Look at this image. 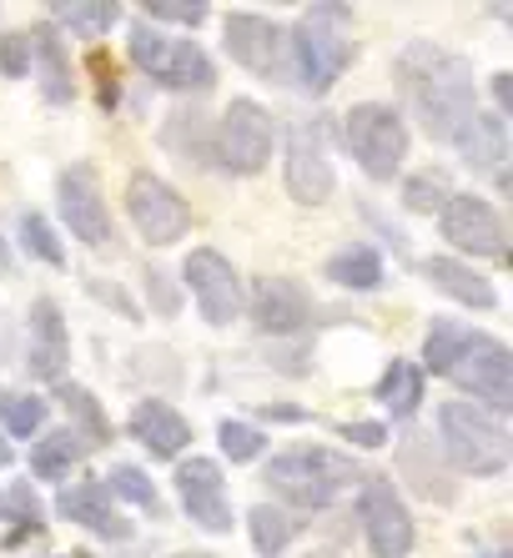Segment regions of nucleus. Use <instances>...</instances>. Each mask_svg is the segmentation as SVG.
<instances>
[{
    "label": "nucleus",
    "mask_w": 513,
    "mask_h": 558,
    "mask_svg": "<svg viewBox=\"0 0 513 558\" xmlns=\"http://www.w3.org/2000/svg\"><path fill=\"white\" fill-rule=\"evenodd\" d=\"M393 86H398L403 111L433 136V142H453L458 126L478 111V81L474 65L449 46L433 40H408L393 61Z\"/></svg>",
    "instance_id": "obj_1"
},
{
    "label": "nucleus",
    "mask_w": 513,
    "mask_h": 558,
    "mask_svg": "<svg viewBox=\"0 0 513 558\" xmlns=\"http://www.w3.org/2000/svg\"><path fill=\"white\" fill-rule=\"evenodd\" d=\"M423 363L433 377H449L463 392H474L468 403L488 408L493 417H503L513 408V352L493 332L438 317L423 338Z\"/></svg>",
    "instance_id": "obj_2"
},
{
    "label": "nucleus",
    "mask_w": 513,
    "mask_h": 558,
    "mask_svg": "<svg viewBox=\"0 0 513 558\" xmlns=\"http://www.w3.org/2000/svg\"><path fill=\"white\" fill-rule=\"evenodd\" d=\"M353 478H358L353 458L333 453V448H308V442L272 453L267 468H262L267 494L277 498V508H287V513H297V519L327 513V508L337 504V494L353 488Z\"/></svg>",
    "instance_id": "obj_3"
},
{
    "label": "nucleus",
    "mask_w": 513,
    "mask_h": 558,
    "mask_svg": "<svg viewBox=\"0 0 513 558\" xmlns=\"http://www.w3.org/2000/svg\"><path fill=\"white\" fill-rule=\"evenodd\" d=\"M347 21L353 11L347 5H312L293 31H287V71H297V86L308 96H327L337 81L353 71L358 61V46L347 36Z\"/></svg>",
    "instance_id": "obj_4"
},
{
    "label": "nucleus",
    "mask_w": 513,
    "mask_h": 558,
    "mask_svg": "<svg viewBox=\"0 0 513 558\" xmlns=\"http://www.w3.org/2000/svg\"><path fill=\"white\" fill-rule=\"evenodd\" d=\"M438 448H443V463L474 473V478H499L513 458L503 417H493L468 398H449L438 408Z\"/></svg>",
    "instance_id": "obj_5"
},
{
    "label": "nucleus",
    "mask_w": 513,
    "mask_h": 558,
    "mask_svg": "<svg viewBox=\"0 0 513 558\" xmlns=\"http://www.w3.org/2000/svg\"><path fill=\"white\" fill-rule=\"evenodd\" d=\"M272 146H277L272 111L252 96H237L212 126V167L227 177H256L272 161Z\"/></svg>",
    "instance_id": "obj_6"
},
{
    "label": "nucleus",
    "mask_w": 513,
    "mask_h": 558,
    "mask_svg": "<svg viewBox=\"0 0 513 558\" xmlns=\"http://www.w3.org/2000/svg\"><path fill=\"white\" fill-rule=\"evenodd\" d=\"M343 136H347L353 161L368 171L372 182H393L403 171V161H408V142H413L408 121H403V111H393V106H383V101L353 106L343 121Z\"/></svg>",
    "instance_id": "obj_7"
},
{
    "label": "nucleus",
    "mask_w": 513,
    "mask_h": 558,
    "mask_svg": "<svg viewBox=\"0 0 513 558\" xmlns=\"http://www.w3.org/2000/svg\"><path fill=\"white\" fill-rule=\"evenodd\" d=\"M438 232L449 242L453 252L474 262H503L509 257V221L503 211L488 202V196H474V192H453L449 207L438 211Z\"/></svg>",
    "instance_id": "obj_8"
},
{
    "label": "nucleus",
    "mask_w": 513,
    "mask_h": 558,
    "mask_svg": "<svg viewBox=\"0 0 513 558\" xmlns=\"http://www.w3.org/2000/svg\"><path fill=\"white\" fill-rule=\"evenodd\" d=\"M56 207H61L65 232L76 236L81 247L91 252H116V227H111V207L102 196V182H96V167L91 161H76L56 177Z\"/></svg>",
    "instance_id": "obj_9"
},
{
    "label": "nucleus",
    "mask_w": 513,
    "mask_h": 558,
    "mask_svg": "<svg viewBox=\"0 0 513 558\" xmlns=\"http://www.w3.org/2000/svg\"><path fill=\"white\" fill-rule=\"evenodd\" d=\"M358 523H362V544L372 558H408L413 554V513L403 504V494L393 488V478L368 473L358 488Z\"/></svg>",
    "instance_id": "obj_10"
},
{
    "label": "nucleus",
    "mask_w": 513,
    "mask_h": 558,
    "mask_svg": "<svg viewBox=\"0 0 513 558\" xmlns=\"http://www.w3.org/2000/svg\"><path fill=\"white\" fill-rule=\"evenodd\" d=\"M127 217L131 227L146 236V247H177L181 236L192 232V207L171 182L136 171L127 182Z\"/></svg>",
    "instance_id": "obj_11"
},
{
    "label": "nucleus",
    "mask_w": 513,
    "mask_h": 558,
    "mask_svg": "<svg viewBox=\"0 0 513 558\" xmlns=\"http://www.w3.org/2000/svg\"><path fill=\"white\" fill-rule=\"evenodd\" d=\"M283 182L297 207H322V202L337 192V171H333V156H327V131H322V121H297V126L287 131Z\"/></svg>",
    "instance_id": "obj_12"
},
{
    "label": "nucleus",
    "mask_w": 513,
    "mask_h": 558,
    "mask_svg": "<svg viewBox=\"0 0 513 558\" xmlns=\"http://www.w3.org/2000/svg\"><path fill=\"white\" fill-rule=\"evenodd\" d=\"M181 287L192 292L196 312H202L212 327H231L237 317H242V307H247L242 272H237L217 247H196L192 257L181 262Z\"/></svg>",
    "instance_id": "obj_13"
},
{
    "label": "nucleus",
    "mask_w": 513,
    "mask_h": 558,
    "mask_svg": "<svg viewBox=\"0 0 513 558\" xmlns=\"http://www.w3.org/2000/svg\"><path fill=\"white\" fill-rule=\"evenodd\" d=\"M222 46L227 56L242 71L262 81H287V36L283 26H272L267 15H252V11H231L227 15V31H222Z\"/></svg>",
    "instance_id": "obj_14"
},
{
    "label": "nucleus",
    "mask_w": 513,
    "mask_h": 558,
    "mask_svg": "<svg viewBox=\"0 0 513 558\" xmlns=\"http://www.w3.org/2000/svg\"><path fill=\"white\" fill-rule=\"evenodd\" d=\"M177 478V498L187 508V519L206 533H231L237 513H231V494H227V473H222L212 458H181V468L171 473Z\"/></svg>",
    "instance_id": "obj_15"
},
{
    "label": "nucleus",
    "mask_w": 513,
    "mask_h": 558,
    "mask_svg": "<svg viewBox=\"0 0 513 558\" xmlns=\"http://www.w3.org/2000/svg\"><path fill=\"white\" fill-rule=\"evenodd\" d=\"M242 312H252L256 332H267V338H297V332L312 327L318 302L293 277H262V282H252V302Z\"/></svg>",
    "instance_id": "obj_16"
},
{
    "label": "nucleus",
    "mask_w": 513,
    "mask_h": 558,
    "mask_svg": "<svg viewBox=\"0 0 513 558\" xmlns=\"http://www.w3.org/2000/svg\"><path fill=\"white\" fill-rule=\"evenodd\" d=\"M56 513L65 523H76V529L96 533L106 544H131L136 538V523L116 508V498L106 494L102 478H81V483H65L61 498H56Z\"/></svg>",
    "instance_id": "obj_17"
},
{
    "label": "nucleus",
    "mask_w": 513,
    "mask_h": 558,
    "mask_svg": "<svg viewBox=\"0 0 513 558\" xmlns=\"http://www.w3.org/2000/svg\"><path fill=\"white\" fill-rule=\"evenodd\" d=\"M71 363V327L56 298L31 302V342H26V373L36 383H61Z\"/></svg>",
    "instance_id": "obj_18"
},
{
    "label": "nucleus",
    "mask_w": 513,
    "mask_h": 558,
    "mask_svg": "<svg viewBox=\"0 0 513 558\" xmlns=\"http://www.w3.org/2000/svg\"><path fill=\"white\" fill-rule=\"evenodd\" d=\"M146 76L177 96H206L217 86V61H212L196 40H167V46L156 51V61L146 65Z\"/></svg>",
    "instance_id": "obj_19"
},
{
    "label": "nucleus",
    "mask_w": 513,
    "mask_h": 558,
    "mask_svg": "<svg viewBox=\"0 0 513 558\" xmlns=\"http://www.w3.org/2000/svg\"><path fill=\"white\" fill-rule=\"evenodd\" d=\"M393 458H398L403 483H408L418 498H428V504H453V498H458V478H453V468L443 463V453L433 448V438L408 433Z\"/></svg>",
    "instance_id": "obj_20"
},
{
    "label": "nucleus",
    "mask_w": 513,
    "mask_h": 558,
    "mask_svg": "<svg viewBox=\"0 0 513 558\" xmlns=\"http://www.w3.org/2000/svg\"><path fill=\"white\" fill-rule=\"evenodd\" d=\"M127 433L142 442L152 458H162V463H171V458H181L192 448V423L171 403H162V398H142V403L131 408Z\"/></svg>",
    "instance_id": "obj_21"
},
{
    "label": "nucleus",
    "mask_w": 513,
    "mask_h": 558,
    "mask_svg": "<svg viewBox=\"0 0 513 558\" xmlns=\"http://www.w3.org/2000/svg\"><path fill=\"white\" fill-rule=\"evenodd\" d=\"M31 76H36L40 101H46V106H71V101H76V71H71V51H65L61 31H56L51 21L31 31Z\"/></svg>",
    "instance_id": "obj_22"
},
{
    "label": "nucleus",
    "mask_w": 513,
    "mask_h": 558,
    "mask_svg": "<svg viewBox=\"0 0 513 558\" xmlns=\"http://www.w3.org/2000/svg\"><path fill=\"white\" fill-rule=\"evenodd\" d=\"M453 151L463 156V167L478 171V177H503V161H509V126H503L499 111H474V117L458 126L453 136Z\"/></svg>",
    "instance_id": "obj_23"
},
{
    "label": "nucleus",
    "mask_w": 513,
    "mask_h": 558,
    "mask_svg": "<svg viewBox=\"0 0 513 558\" xmlns=\"http://www.w3.org/2000/svg\"><path fill=\"white\" fill-rule=\"evenodd\" d=\"M423 282L433 287V292H443L449 302H458V307H474V312L499 307V287L458 257H428L423 262Z\"/></svg>",
    "instance_id": "obj_24"
},
{
    "label": "nucleus",
    "mask_w": 513,
    "mask_h": 558,
    "mask_svg": "<svg viewBox=\"0 0 513 558\" xmlns=\"http://www.w3.org/2000/svg\"><path fill=\"white\" fill-rule=\"evenodd\" d=\"M322 277L333 287H347V292H372V287H383L387 262L368 242H347V247H337L333 257L322 262Z\"/></svg>",
    "instance_id": "obj_25"
},
{
    "label": "nucleus",
    "mask_w": 513,
    "mask_h": 558,
    "mask_svg": "<svg viewBox=\"0 0 513 558\" xmlns=\"http://www.w3.org/2000/svg\"><path fill=\"white\" fill-rule=\"evenodd\" d=\"M212 126L206 111H177V117L162 126V151L177 156L181 167H212Z\"/></svg>",
    "instance_id": "obj_26"
},
{
    "label": "nucleus",
    "mask_w": 513,
    "mask_h": 558,
    "mask_svg": "<svg viewBox=\"0 0 513 558\" xmlns=\"http://www.w3.org/2000/svg\"><path fill=\"white\" fill-rule=\"evenodd\" d=\"M56 398H61L65 417H71V433L86 448H111L116 428H111V417H106V408L96 403V392L81 388V383H56Z\"/></svg>",
    "instance_id": "obj_27"
},
{
    "label": "nucleus",
    "mask_w": 513,
    "mask_h": 558,
    "mask_svg": "<svg viewBox=\"0 0 513 558\" xmlns=\"http://www.w3.org/2000/svg\"><path fill=\"white\" fill-rule=\"evenodd\" d=\"M302 529H308V519H297V513H287V508H277V504L247 508V533H252V548L262 558L287 554V548L297 544V533H302Z\"/></svg>",
    "instance_id": "obj_28"
},
{
    "label": "nucleus",
    "mask_w": 513,
    "mask_h": 558,
    "mask_svg": "<svg viewBox=\"0 0 513 558\" xmlns=\"http://www.w3.org/2000/svg\"><path fill=\"white\" fill-rule=\"evenodd\" d=\"M378 403H383V413H393V417H413L418 408H423V392H428V383H423V367L418 363H408V357H393L387 363V373L378 377Z\"/></svg>",
    "instance_id": "obj_29"
},
{
    "label": "nucleus",
    "mask_w": 513,
    "mask_h": 558,
    "mask_svg": "<svg viewBox=\"0 0 513 558\" xmlns=\"http://www.w3.org/2000/svg\"><path fill=\"white\" fill-rule=\"evenodd\" d=\"M91 448L76 438L71 428H56V433H40L31 442V478H46V483H65V473L86 458Z\"/></svg>",
    "instance_id": "obj_30"
},
{
    "label": "nucleus",
    "mask_w": 513,
    "mask_h": 558,
    "mask_svg": "<svg viewBox=\"0 0 513 558\" xmlns=\"http://www.w3.org/2000/svg\"><path fill=\"white\" fill-rule=\"evenodd\" d=\"M51 403L40 392H21V388H0V438H40L46 433Z\"/></svg>",
    "instance_id": "obj_31"
},
{
    "label": "nucleus",
    "mask_w": 513,
    "mask_h": 558,
    "mask_svg": "<svg viewBox=\"0 0 513 558\" xmlns=\"http://www.w3.org/2000/svg\"><path fill=\"white\" fill-rule=\"evenodd\" d=\"M121 21V5L116 0H56L51 5V26L56 31H71V36H86V40H96V36H106V31Z\"/></svg>",
    "instance_id": "obj_32"
},
{
    "label": "nucleus",
    "mask_w": 513,
    "mask_h": 558,
    "mask_svg": "<svg viewBox=\"0 0 513 558\" xmlns=\"http://www.w3.org/2000/svg\"><path fill=\"white\" fill-rule=\"evenodd\" d=\"M106 494L116 498V504H131L136 513H152V519H167V504H162V494H156V483L146 478L136 463H111V473H106Z\"/></svg>",
    "instance_id": "obj_33"
},
{
    "label": "nucleus",
    "mask_w": 513,
    "mask_h": 558,
    "mask_svg": "<svg viewBox=\"0 0 513 558\" xmlns=\"http://www.w3.org/2000/svg\"><path fill=\"white\" fill-rule=\"evenodd\" d=\"M0 519L15 523V533L5 538V544H21V538H31V533L46 529V508H40V498H36V488H31V478L11 483V488L0 494Z\"/></svg>",
    "instance_id": "obj_34"
},
{
    "label": "nucleus",
    "mask_w": 513,
    "mask_h": 558,
    "mask_svg": "<svg viewBox=\"0 0 513 558\" xmlns=\"http://www.w3.org/2000/svg\"><path fill=\"white\" fill-rule=\"evenodd\" d=\"M449 196H453V182L438 167L413 171L408 182H403V207L418 211V217H433V211H443V207H449Z\"/></svg>",
    "instance_id": "obj_35"
},
{
    "label": "nucleus",
    "mask_w": 513,
    "mask_h": 558,
    "mask_svg": "<svg viewBox=\"0 0 513 558\" xmlns=\"http://www.w3.org/2000/svg\"><path fill=\"white\" fill-rule=\"evenodd\" d=\"M21 247H26L36 262H46V267H65L61 232H56L40 211H26V217H21Z\"/></svg>",
    "instance_id": "obj_36"
},
{
    "label": "nucleus",
    "mask_w": 513,
    "mask_h": 558,
    "mask_svg": "<svg viewBox=\"0 0 513 558\" xmlns=\"http://www.w3.org/2000/svg\"><path fill=\"white\" fill-rule=\"evenodd\" d=\"M217 442H222V458H231V463H256L267 453V433L252 428V423H237V417H227L217 428Z\"/></svg>",
    "instance_id": "obj_37"
},
{
    "label": "nucleus",
    "mask_w": 513,
    "mask_h": 558,
    "mask_svg": "<svg viewBox=\"0 0 513 558\" xmlns=\"http://www.w3.org/2000/svg\"><path fill=\"white\" fill-rule=\"evenodd\" d=\"M206 15H212V5L206 0H152V5H142V21L146 26H202Z\"/></svg>",
    "instance_id": "obj_38"
},
{
    "label": "nucleus",
    "mask_w": 513,
    "mask_h": 558,
    "mask_svg": "<svg viewBox=\"0 0 513 558\" xmlns=\"http://www.w3.org/2000/svg\"><path fill=\"white\" fill-rule=\"evenodd\" d=\"M0 76H31V31H0Z\"/></svg>",
    "instance_id": "obj_39"
},
{
    "label": "nucleus",
    "mask_w": 513,
    "mask_h": 558,
    "mask_svg": "<svg viewBox=\"0 0 513 558\" xmlns=\"http://www.w3.org/2000/svg\"><path fill=\"white\" fill-rule=\"evenodd\" d=\"M142 287H146V302H152L156 317H177L181 312V292H177V282H171L162 267H146Z\"/></svg>",
    "instance_id": "obj_40"
},
{
    "label": "nucleus",
    "mask_w": 513,
    "mask_h": 558,
    "mask_svg": "<svg viewBox=\"0 0 513 558\" xmlns=\"http://www.w3.org/2000/svg\"><path fill=\"white\" fill-rule=\"evenodd\" d=\"M162 46H167V31H156V26H146V21H136V26L127 31V56L136 65H152L156 61V51H162Z\"/></svg>",
    "instance_id": "obj_41"
},
{
    "label": "nucleus",
    "mask_w": 513,
    "mask_h": 558,
    "mask_svg": "<svg viewBox=\"0 0 513 558\" xmlns=\"http://www.w3.org/2000/svg\"><path fill=\"white\" fill-rule=\"evenodd\" d=\"M86 292H91V298H96V302H106V307H116V312H121V317H127V323H142V317H146V312L136 307V302H131V292H127V287L102 282V277H86Z\"/></svg>",
    "instance_id": "obj_42"
},
{
    "label": "nucleus",
    "mask_w": 513,
    "mask_h": 558,
    "mask_svg": "<svg viewBox=\"0 0 513 558\" xmlns=\"http://www.w3.org/2000/svg\"><path fill=\"white\" fill-rule=\"evenodd\" d=\"M337 433H343L353 448H387V428L383 423H372V417H362V423H343Z\"/></svg>",
    "instance_id": "obj_43"
},
{
    "label": "nucleus",
    "mask_w": 513,
    "mask_h": 558,
    "mask_svg": "<svg viewBox=\"0 0 513 558\" xmlns=\"http://www.w3.org/2000/svg\"><path fill=\"white\" fill-rule=\"evenodd\" d=\"M91 65H96V92H102V111H116V96H121V92H116L111 65H106V56H96Z\"/></svg>",
    "instance_id": "obj_44"
},
{
    "label": "nucleus",
    "mask_w": 513,
    "mask_h": 558,
    "mask_svg": "<svg viewBox=\"0 0 513 558\" xmlns=\"http://www.w3.org/2000/svg\"><path fill=\"white\" fill-rule=\"evenodd\" d=\"M493 101H499V117H509V111H513V76H509V71H499V76H493Z\"/></svg>",
    "instance_id": "obj_45"
},
{
    "label": "nucleus",
    "mask_w": 513,
    "mask_h": 558,
    "mask_svg": "<svg viewBox=\"0 0 513 558\" xmlns=\"http://www.w3.org/2000/svg\"><path fill=\"white\" fill-rule=\"evenodd\" d=\"M262 417H272V423H302L308 413H302V408H293V403H267V408H262Z\"/></svg>",
    "instance_id": "obj_46"
},
{
    "label": "nucleus",
    "mask_w": 513,
    "mask_h": 558,
    "mask_svg": "<svg viewBox=\"0 0 513 558\" xmlns=\"http://www.w3.org/2000/svg\"><path fill=\"white\" fill-rule=\"evenodd\" d=\"M0 277H15V257H11V247H5V236H0Z\"/></svg>",
    "instance_id": "obj_47"
},
{
    "label": "nucleus",
    "mask_w": 513,
    "mask_h": 558,
    "mask_svg": "<svg viewBox=\"0 0 513 558\" xmlns=\"http://www.w3.org/2000/svg\"><path fill=\"white\" fill-rule=\"evenodd\" d=\"M11 463H15V448H11L5 438H0V468H11Z\"/></svg>",
    "instance_id": "obj_48"
},
{
    "label": "nucleus",
    "mask_w": 513,
    "mask_h": 558,
    "mask_svg": "<svg viewBox=\"0 0 513 558\" xmlns=\"http://www.w3.org/2000/svg\"><path fill=\"white\" fill-rule=\"evenodd\" d=\"M308 558H347V554H343V548H312Z\"/></svg>",
    "instance_id": "obj_49"
},
{
    "label": "nucleus",
    "mask_w": 513,
    "mask_h": 558,
    "mask_svg": "<svg viewBox=\"0 0 513 558\" xmlns=\"http://www.w3.org/2000/svg\"><path fill=\"white\" fill-rule=\"evenodd\" d=\"M171 558H217V554H202V548H192V554H171Z\"/></svg>",
    "instance_id": "obj_50"
},
{
    "label": "nucleus",
    "mask_w": 513,
    "mask_h": 558,
    "mask_svg": "<svg viewBox=\"0 0 513 558\" xmlns=\"http://www.w3.org/2000/svg\"><path fill=\"white\" fill-rule=\"evenodd\" d=\"M65 558H91V554H81V548H76V554H65Z\"/></svg>",
    "instance_id": "obj_51"
}]
</instances>
